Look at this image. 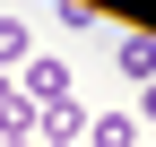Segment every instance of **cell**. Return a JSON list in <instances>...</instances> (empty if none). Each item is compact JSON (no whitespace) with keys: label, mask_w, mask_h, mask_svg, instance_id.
<instances>
[{"label":"cell","mask_w":156,"mask_h":147,"mask_svg":"<svg viewBox=\"0 0 156 147\" xmlns=\"http://www.w3.org/2000/svg\"><path fill=\"white\" fill-rule=\"evenodd\" d=\"M35 95H44V113L69 104V69H61V61H35V69H26V104H35Z\"/></svg>","instance_id":"6da1fadb"},{"label":"cell","mask_w":156,"mask_h":147,"mask_svg":"<svg viewBox=\"0 0 156 147\" xmlns=\"http://www.w3.org/2000/svg\"><path fill=\"white\" fill-rule=\"evenodd\" d=\"M122 69H130V78H156V43H147V35H122Z\"/></svg>","instance_id":"7a4b0ae2"},{"label":"cell","mask_w":156,"mask_h":147,"mask_svg":"<svg viewBox=\"0 0 156 147\" xmlns=\"http://www.w3.org/2000/svg\"><path fill=\"white\" fill-rule=\"evenodd\" d=\"M87 138H95V147H130V138H139V130H130V113H104V121H95Z\"/></svg>","instance_id":"3957f363"},{"label":"cell","mask_w":156,"mask_h":147,"mask_svg":"<svg viewBox=\"0 0 156 147\" xmlns=\"http://www.w3.org/2000/svg\"><path fill=\"white\" fill-rule=\"evenodd\" d=\"M17 52H26V26H17V17H0V61H17Z\"/></svg>","instance_id":"277c9868"},{"label":"cell","mask_w":156,"mask_h":147,"mask_svg":"<svg viewBox=\"0 0 156 147\" xmlns=\"http://www.w3.org/2000/svg\"><path fill=\"white\" fill-rule=\"evenodd\" d=\"M147 121H156V78H147Z\"/></svg>","instance_id":"5b68a950"}]
</instances>
